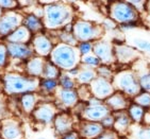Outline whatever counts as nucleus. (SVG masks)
<instances>
[{
    "label": "nucleus",
    "mask_w": 150,
    "mask_h": 139,
    "mask_svg": "<svg viewBox=\"0 0 150 139\" xmlns=\"http://www.w3.org/2000/svg\"><path fill=\"white\" fill-rule=\"evenodd\" d=\"M44 27L50 30L65 28L72 19V10L63 3L53 2L44 6Z\"/></svg>",
    "instance_id": "nucleus-1"
},
{
    "label": "nucleus",
    "mask_w": 150,
    "mask_h": 139,
    "mask_svg": "<svg viewBox=\"0 0 150 139\" xmlns=\"http://www.w3.org/2000/svg\"><path fill=\"white\" fill-rule=\"evenodd\" d=\"M50 61L61 70H70L78 68L81 62V54L78 48L60 43L53 47L50 53Z\"/></svg>",
    "instance_id": "nucleus-2"
},
{
    "label": "nucleus",
    "mask_w": 150,
    "mask_h": 139,
    "mask_svg": "<svg viewBox=\"0 0 150 139\" xmlns=\"http://www.w3.org/2000/svg\"><path fill=\"white\" fill-rule=\"evenodd\" d=\"M4 90L10 95L32 93L40 88V81L38 78H32L18 73H6L3 77Z\"/></svg>",
    "instance_id": "nucleus-3"
},
{
    "label": "nucleus",
    "mask_w": 150,
    "mask_h": 139,
    "mask_svg": "<svg viewBox=\"0 0 150 139\" xmlns=\"http://www.w3.org/2000/svg\"><path fill=\"white\" fill-rule=\"evenodd\" d=\"M115 91H120L129 98H134L142 91L139 77L133 69H121L112 79Z\"/></svg>",
    "instance_id": "nucleus-4"
},
{
    "label": "nucleus",
    "mask_w": 150,
    "mask_h": 139,
    "mask_svg": "<svg viewBox=\"0 0 150 139\" xmlns=\"http://www.w3.org/2000/svg\"><path fill=\"white\" fill-rule=\"evenodd\" d=\"M103 27L102 25H97L92 21L77 20L72 25V33L75 35L77 41L87 43V41H99V38L103 35Z\"/></svg>",
    "instance_id": "nucleus-5"
},
{
    "label": "nucleus",
    "mask_w": 150,
    "mask_h": 139,
    "mask_svg": "<svg viewBox=\"0 0 150 139\" xmlns=\"http://www.w3.org/2000/svg\"><path fill=\"white\" fill-rule=\"evenodd\" d=\"M110 18L115 21L118 26L129 22H137L139 19V13L136 11L129 1H116L111 3Z\"/></svg>",
    "instance_id": "nucleus-6"
},
{
    "label": "nucleus",
    "mask_w": 150,
    "mask_h": 139,
    "mask_svg": "<svg viewBox=\"0 0 150 139\" xmlns=\"http://www.w3.org/2000/svg\"><path fill=\"white\" fill-rule=\"evenodd\" d=\"M114 53L116 63L120 65H132L139 61L142 56V53L135 47L124 43L114 44Z\"/></svg>",
    "instance_id": "nucleus-7"
},
{
    "label": "nucleus",
    "mask_w": 150,
    "mask_h": 139,
    "mask_svg": "<svg viewBox=\"0 0 150 139\" xmlns=\"http://www.w3.org/2000/svg\"><path fill=\"white\" fill-rule=\"evenodd\" d=\"M93 53L99 58L102 65L112 66L116 63L114 53V44L108 41H97L94 43Z\"/></svg>",
    "instance_id": "nucleus-8"
},
{
    "label": "nucleus",
    "mask_w": 150,
    "mask_h": 139,
    "mask_svg": "<svg viewBox=\"0 0 150 139\" xmlns=\"http://www.w3.org/2000/svg\"><path fill=\"white\" fill-rule=\"evenodd\" d=\"M88 87H90L92 97H95V98L99 99L101 101H105L108 98H110L113 93H115L112 81L100 78V77H97L88 85Z\"/></svg>",
    "instance_id": "nucleus-9"
},
{
    "label": "nucleus",
    "mask_w": 150,
    "mask_h": 139,
    "mask_svg": "<svg viewBox=\"0 0 150 139\" xmlns=\"http://www.w3.org/2000/svg\"><path fill=\"white\" fill-rule=\"evenodd\" d=\"M23 19L20 14L17 13H8L0 18V35L9 36L16 31L20 26H23Z\"/></svg>",
    "instance_id": "nucleus-10"
},
{
    "label": "nucleus",
    "mask_w": 150,
    "mask_h": 139,
    "mask_svg": "<svg viewBox=\"0 0 150 139\" xmlns=\"http://www.w3.org/2000/svg\"><path fill=\"white\" fill-rule=\"evenodd\" d=\"M110 114H112V112H111L110 108L104 104V103L100 105H96V106H88L86 104L85 108H84L82 114H81V117L85 121L99 122L100 123Z\"/></svg>",
    "instance_id": "nucleus-11"
},
{
    "label": "nucleus",
    "mask_w": 150,
    "mask_h": 139,
    "mask_svg": "<svg viewBox=\"0 0 150 139\" xmlns=\"http://www.w3.org/2000/svg\"><path fill=\"white\" fill-rule=\"evenodd\" d=\"M32 116L40 123L49 124L57 116V107L52 103H44L35 108L34 112L32 113Z\"/></svg>",
    "instance_id": "nucleus-12"
},
{
    "label": "nucleus",
    "mask_w": 150,
    "mask_h": 139,
    "mask_svg": "<svg viewBox=\"0 0 150 139\" xmlns=\"http://www.w3.org/2000/svg\"><path fill=\"white\" fill-rule=\"evenodd\" d=\"M129 99H130L129 97H127L120 91H115L110 98H108L104 101V104L110 108L112 113L124 112V110H127L131 104Z\"/></svg>",
    "instance_id": "nucleus-13"
},
{
    "label": "nucleus",
    "mask_w": 150,
    "mask_h": 139,
    "mask_svg": "<svg viewBox=\"0 0 150 139\" xmlns=\"http://www.w3.org/2000/svg\"><path fill=\"white\" fill-rule=\"evenodd\" d=\"M32 45H33V50L36 54H38L40 58L44 56H50V53L53 50V45L51 41L47 37L46 35L38 33L32 39Z\"/></svg>",
    "instance_id": "nucleus-14"
},
{
    "label": "nucleus",
    "mask_w": 150,
    "mask_h": 139,
    "mask_svg": "<svg viewBox=\"0 0 150 139\" xmlns=\"http://www.w3.org/2000/svg\"><path fill=\"white\" fill-rule=\"evenodd\" d=\"M54 124L55 134L58 136L62 137L64 135L68 134L69 132H72V126H74V119L69 114L62 113L57 115L53 120Z\"/></svg>",
    "instance_id": "nucleus-15"
},
{
    "label": "nucleus",
    "mask_w": 150,
    "mask_h": 139,
    "mask_svg": "<svg viewBox=\"0 0 150 139\" xmlns=\"http://www.w3.org/2000/svg\"><path fill=\"white\" fill-rule=\"evenodd\" d=\"M113 114L115 115V124H114L113 130L115 131L119 136L121 135L122 137H125V135L130 133V130L133 124L132 120H131L130 116L128 115L127 110Z\"/></svg>",
    "instance_id": "nucleus-16"
},
{
    "label": "nucleus",
    "mask_w": 150,
    "mask_h": 139,
    "mask_svg": "<svg viewBox=\"0 0 150 139\" xmlns=\"http://www.w3.org/2000/svg\"><path fill=\"white\" fill-rule=\"evenodd\" d=\"M104 128L99 122H83L79 130V135L84 139H96L104 132Z\"/></svg>",
    "instance_id": "nucleus-17"
},
{
    "label": "nucleus",
    "mask_w": 150,
    "mask_h": 139,
    "mask_svg": "<svg viewBox=\"0 0 150 139\" xmlns=\"http://www.w3.org/2000/svg\"><path fill=\"white\" fill-rule=\"evenodd\" d=\"M2 139H23V132L19 123L14 120H6L1 126Z\"/></svg>",
    "instance_id": "nucleus-18"
},
{
    "label": "nucleus",
    "mask_w": 150,
    "mask_h": 139,
    "mask_svg": "<svg viewBox=\"0 0 150 139\" xmlns=\"http://www.w3.org/2000/svg\"><path fill=\"white\" fill-rule=\"evenodd\" d=\"M8 52L12 58H19V60H27L31 58L34 50L31 47L28 46L27 44H11L10 43L8 46Z\"/></svg>",
    "instance_id": "nucleus-19"
},
{
    "label": "nucleus",
    "mask_w": 150,
    "mask_h": 139,
    "mask_svg": "<svg viewBox=\"0 0 150 139\" xmlns=\"http://www.w3.org/2000/svg\"><path fill=\"white\" fill-rule=\"evenodd\" d=\"M46 61L40 56H35L31 58L29 61L27 62L26 71L29 77L32 78H38V77H43L44 67H45Z\"/></svg>",
    "instance_id": "nucleus-20"
},
{
    "label": "nucleus",
    "mask_w": 150,
    "mask_h": 139,
    "mask_svg": "<svg viewBox=\"0 0 150 139\" xmlns=\"http://www.w3.org/2000/svg\"><path fill=\"white\" fill-rule=\"evenodd\" d=\"M59 101L65 107H74L79 103L78 93L75 89H64L61 88L58 91Z\"/></svg>",
    "instance_id": "nucleus-21"
},
{
    "label": "nucleus",
    "mask_w": 150,
    "mask_h": 139,
    "mask_svg": "<svg viewBox=\"0 0 150 139\" xmlns=\"http://www.w3.org/2000/svg\"><path fill=\"white\" fill-rule=\"evenodd\" d=\"M32 33L23 25L8 36V41H10L11 44H27L28 41H30Z\"/></svg>",
    "instance_id": "nucleus-22"
},
{
    "label": "nucleus",
    "mask_w": 150,
    "mask_h": 139,
    "mask_svg": "<svg viewBox=\"0 0 150 139\" xmlns=\"http://www.w3.org/2000/svg\"><path fill=\"white\" fill-rule=\"evenodd\" d=\"M23 25L29 30L30 32L38 33L44 28V22L40 20V18L38 17L35 14H30L25 17Z\"/></svg>",
    "instance_id": "nucleus-23"
},
{
    "label": "nucleus",
    "mask_w": 150,
    "mask_h": 139,
    "mask_svg": "<svg viewBox=\"0 0 150 139\" xmlns=\"http://www.w3.org/2000/svg\"><path fill=\"white\" fill-rule=\"evenodd\" d=\"M146 112L147 110H145V108L135 104V103H131L130 106L128 107L127 110L128 115L130 116L132 122L135 123V124H142L143 123V120H144V116L145 114H146Z\"/></svg>",
    "instance_id": "nucleus-24"
},
{
    "label": "nucleus",
    "mask_w": 150,
    "mask_h": 139,
    "mask_svg": "<svg viewBox=\"0 0 150 139\" xmlns=\"http://www.w3.org/2000/svg\"><path fill=\"white\" fill-rule=\"evenodd\" d=\"M96 69H93L90 67H84L83 69H80L78 75H77V81L80 83V85H90L96 78H97Z\"/></svg>",
    "instance_id": "nucleus-25"
},
{
    "label": "nucleus",
    "mask_w": 150,
    "mask_h": 139,
    "mask_svg": "<svg viewBox=\"0 0 150 139\" xmlns=\"http://www.w3.org/2000/svg\"><path fill=\"white\" fill-rule=\"evenodd\" d=\"M61 69L55 66L51 61H46L44 67L43 78L47 80H57L61 77Z\"/></svg>",
    "instance_id": "nucleus-26"
},
{
    "label": "nucleus",
    "mask_w": 150,
    "mask_h": 139,
    "mask_svg": "<svg viewBox=\"0 0 150 139\" xmlns=\"http://www.w3.org/2000/svg\"><path fill=\"white\" fill-rule=\"evenodd\" d=\"M38 103V98L34 93H26L21 97V106L27 114H32L35 110V105Z\"/></svg>",
    "instance_id": "nucleus-27"
},
{
    "label": "nucleus",
    "mask_w": 150,
    "mask_h": 139,
    "mask_svg": "<svg viewBox=\"0 0 150 139\" xmlns=\"http://www.w3.org/2000/svg\"><path fill=\"white\" fill-rule=\"evenodd\" d=\"M130 135L132 139H150V126H132Z\"/></svg>",
    "instance_id": "nucleus-28"
},
{
    "label": "nucleus",
    "mask_w": 150,
    "mask_h": 139,
    "mask_svg": "<svg viewBox=\"0 0 150 139\" xmlns=\"http://www.w3.org/2000/svg\"><path fill=\"white\" fill-rule=\"evenodd\" d=\"M133 103L139 105L146 110H150V93L148 91H143L133 98Z\"/></svg>",
    "instance_id": "nucleus-29"
},
{
    "label": "nucleus",
    "mask_w": 150,
    "mask_h": 139,
    "mask_svg": "<svg viewBox=\"0 0 150 139\" xmlns=\"http://www.w3.org/2000/svg\"><path fill=\"white\" fill-rule=\"evenodd\" d=\"M133 47H135L139 52H145L150 54V41L149 39H145V38L135 37L132 39Z\"/></svg>",
    "instance_id": "nucleus-30"
},
{
    "label": "nucleus",
    "mask_w": 150,
    "mask_h": 139,
    "mask_svg": "<svg viewBox=\"0 0 150 139\" xmlns=\"http://www.w3.org/2000/svg\"><path fill=\"white\" fill-rule=\"evenodd\" d=\"M81 63L84 64L86 67L93 68V69H97V68L101 65V62L99 61V58H97L94 53L82 56V58H81Z\"/></svg>",
    "instance_id": "nucleus-31"
},
{
    "label": "nucleus",
    "mask_w": 150,
    "mask_h": 139,
    "mask_svg": "<svg viewBox=\"0 0 150 139\" xmlns=\"http://www.w3.org/2000/svg\"><path fill=\"white\" fill-rule=\"evenodd\" d=\"M96 72H97L98 77L107 79V80H110V81H112V79L114 78V75H115V72H114L113 68H111V66H109V65L101 64L100 66L96 69Z\"/></svg>",
    "instance_id": "nucleus-32"
},
{
    "label": "nucleus",
    "mask_w": 150,
    "mask_h": 139,
    "mask_svg": "<svg viewBox=\"0 0 150 139\" xmlns=\"http://www.w3.org/2000/svg\"><path fill=\"white\" fill-rule=\"evenodd\" d=\"M59 84L64 89H74L76 86L75 80L69 74H61L60 79H59Z\"/></svg>",
    "instance_id": "nucleus-33"
},
{
    "label": "nucleus",
    "mask_w": 150,
    "mask_h": 139,
    "mask_svg": "<svg viewBox=\"0 0 150 139\" xmlns=\"http://www.w3.org/2000/svg\"><path fill=\"white\" fill-rule=\"evenodd\" d=\"M60 39L63 44H66V45H69V46L76 47V45H78V41L76 39L75 35L70 31H65L64 30L63 32H61Z\"/></svg>",
    "instance_id": "nucleus-34"
},
{
    "label": "nucleus",
    "mask_w": 150,
    "mask_h": 139,
    "mask_svg": "<svg viewBox=\"0 0 150 139\" xmlns=\"http://www.w3.org/2000/svg\"><path fill=\"white\" fill-rule=\"evenodd\" d=\"M137 77H139V85L142 87V90L150 93V71L142 72L139 74H137Z\"/></svg>",
    "instance_id": "nucleus-35"
},
{
    "label": "nucleus",
    "mask_w": 150,
    "mask_h": 139,
    "mask_svg": "<svg viewBox=\"0 0 150 139\" xmlns=\"http://www.w3.org/2000/svg\"><path fill=\"white\" fill-rule=\"evenodd\" d=\"M58 85H59V82L57 80H47V79H44L43 81H40V87L44 91L51 93V91H54L57 89Z\"/></svg>",
    "instance_id": "nucleus-36"
},
{
    "label": "nucleus",
    "mask_w": 150,
    "mask_h": 139,
    "mask_svg": "<svg viewBox=\"0 0 150 139\" xmlns=\"http://www.w3.org/2000/svg\"><path fill=\"white\" fill-rule=\"evenodd\" d=\"M93 47H94V43H80L78 46V50L81 54V58L84 55H88L93 53Z\"/></svg>",
    "instance_id": "nucleus-37"
},
{
    "label": "nucleus",
    "mask_w": 150,
    "mask_h": 139,
    "mask_svg": "<svg viewBox=\"0 0 150 139\" xmlns=\"http://www.w3.org/2000/svg\"><path fill=\"white\" fill-rule=\"evenodd\" d=\"M131 6L139 12V14L142 13H145L147 11V1L145 0H135V1H129Z\"/></svg>",
    "instance_id": "nucleus-38"
},
{
    "label": "nucleus",
    "mask_w": 150,
    "mask_h": 139,
    "mask_svg": "<svg viewBox=\"0 0 150 139\" xmlns=\"http://www.w3.org/2000/svg\"><path fill=\"white\" fill-rule=\"evenodd\" d=\"M100 123L102 124L104 130H113V128H114V124H115V115L113 113L110 114V115L105 117Z\"/></svg>",
    "instance_id": "nucleus-39"
},
{
    "label": "nucleus",
    "mask_w": 150,
    "mask_h": 139,
    "mask_svg": "<svg viewBox=\"0 0 150 139\" xmlns=\"http://www.w3.org/2000/svg\"><path fill=\"white\" fill-rule=\"evenodd\" d=\"M119 138H120V136L114 130H105L98 138L96 139H119Z\"/></svg>",
    "instance_id": "nucleus-40"
},
{
    "label": "nucleus",
    "mask_w": 150,
    "mask_h": 139,
    "mask_svg": "<svg viewBox=\"0 0 150 139\" xmlns=\"http://www.w3.org/2000/svg\"><path fill=\"white\" fill-rule=\"evenodd\" d=\"M8 48L6 45L0 44V67H3L6 62V54H8Z\"/></svg>",
    "instance_id": "nucleus-41"
},
{
    "label": "nucleus",
    "mask_w": 150,
    "mask_h": 139,
    "mask_svg": "<svg viewBox=\"0 0 150 139\" xmlns=\"http://www.w3.org/2000/svg\"><path fill=\"white\" fill-rule=\"evenodd\" d=\"M17 6V1H13V0H2V1H0V8H2V9H14Z\"/></svg>",
    "instance_id": "nucleus-42"
},
{
    "label": "nucleus",
    "mask_w": 150,
    "mask_h": 139,
    "mask_svg": "<svg viewBox=\"0 0 150 139\" xmlns=\"http://www.w3.org/2000/svg\"><path fill=\"white\" fill-rule=\"evenodd\" d=\"M102 27H103V29H105V30H114L118 27V25H117L114 20H112L111 18H108V19L103 20Z\"/></svg>",
    "instance_id": "nucleus-43"
},
{
    "label": "nucleus",
    "mask_w": 150,
    "mask_h": 139,
    "mask_svg": "<svg viewBox=\"0 0 150 139\" xmlns=\"http://www.w3.org/2000/svg\"><path fill=\"white\" fill-rule=\"evenodd\" d=\"M137 27H139V23L137 22H129V23H125V25H120L119 29L121 31H131V30L135 29Z\"/></svg>",
    "instance_id": "nucleus-44"
},
{
    "label": "nucleus",
    "mask_w": 150,
    "mask_h": 139,
    "mask_svg": "<svg viewBox=\"0 0 150 139\" xmlns=\"http://www.w3.org/2000/svg\"><path fill=\"white\" fill-rule=\"evenodd\" d=\"M61 139H81V136L77 132H69L68 134L61 137Z\"/></svg>",
    "instance_id": "nucleus-45"
},
{
    "label": "nucleus",
    "mask_w": 150,
    "mask_h": 139,
    "mask_svg": "<svg viewBox=\"0 0 150 139\" xmlns=\"http://www.w3.org/2000/svg\"><path fill=\"white\" fill-rule=\"evenodd\" d=\"M143 124L145 126H150V110H147L144 116V120H143Z\"/></svg>",
    "instance_id": "nucleus-46"
},
{
    "label": "nucleus",
    "mask_w": 150,
    "mask_h": 139,
    "mask_svg": "<svg viewBox=\"0 0 150 139\" xmlns=\"http://www.w3.org/2000/svg\"><path fill=\"white\" fill-rule=\"evenodd\" d=\"M146 21H147V23L150 26V13H148L147 17H146Z\"/></svg>",
    "instance_id": "nucleus-47"
},
{
    "label": "nucleus",
    "mask_w": 150,
    "mask_h": 139,
    "mask_svg": "<svg viewBox=\"0 0 150 139\" xmlns=\"http://www.w3.org/2000/svg\"><path fill=\"white\" fill-rule=\"evenodd\" d=\"M36 139H47L46 137H38V138H36Z\"/></svg>",
    "instance_id": "nucleus-48"
},
{
    "label": "nucleus",
    "mask_w": 150,
    "mask_h": 139,
    "mask_svg": "<svg viewBox=\"0 0 150 139\" xmlns=\"http://www.w3.org/2000/svg\"><path fill=\"white\" fill-rule=\"evenodd\" d=\"M1 13H2V12H1V8H0V18L2 17V16H1Z\"/></svg>",
    "instance_id": "nucleus-49"
},
{
    "label": "nucleus",
    "mask_w": 150,
    "mask_h": 139,
    "mask_svg": "<svg viewBox=\"0 0 150 139\" xmlns=\"http://www.w3.org/2000/svg\"><path fill=\"white\" fill-rule=\"evenodd\" d=\"M119 139H128V138H126V137H120Z\"/></svg>",
    "instance_id": "nucleus-50"
},
{
    "label": "nucleus",
    "mask_w": 150,
    "mask_h": 139,
    "mask_svg": "<svg viewBox=\"0 0 150 139\" xmlns=\"http://www.w3.org/2000/svg\"><path fill=\"white\" fill-rule=\"evenodd\" d=\"M149 71H150V65H149Z\"/></svg>",
    "instance_id": "nucleus-51"
},
{
    "label": "nucleus",
    "mask_w": 150,
    "mask_h": 139,
    "mask_svg": "<svg viewBox=\"0 0 150 139\" xmlns=\"http://www.w3.org/2000/svg\"><path fill=\"white\" fill-rule=\"evenodd\" d=\"M0 139H2V138H0Z\"/></svg>",
    "instance_id": "nucleus-52"
}]
</instances>
